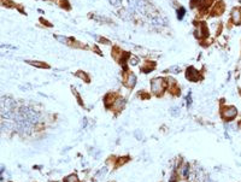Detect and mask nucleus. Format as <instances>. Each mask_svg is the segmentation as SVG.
I'll return each instance as SVG.
<instances>
[{
  "label": "nucleus",
  "instance_id": "obj_20",
  "mask_svg": "<svg viewBox=\"0 0 241 182\" xmlns=\"http://www.w3.org/2000/svg\"><path fill=\"white\" fill-rule=\"evenodd\" d=\"M135 136H136V139L141 140V139H142V132H140V130H136V132H135Z\"/></svg>",
  "mask_w": 241,
  "mask_h": 182
},
{
  "label": "nucleus",
  "instance_id": "obj_6",
  "mask_svg": "<svg viewBox=\"0 0 241 182\" xmlns=\"http://www.w3.org/2000/svg\"><path fill=\"white\" fill-rule=\"evenodd\" d=\"M232 18H233V22L235 24L241 23V12L239 8H234L233 12H232Z\"/></svg>",
  "mask_w": 241,
  "mask_h": 182
},
{
  "label": "nucleus",
  "instance_id": "obj_5",
  "mask_svg": "<svg viewBox=\"0 0 241 182\" xmlns=\"http://www.w3.org/2000/svg\"><path fill=\"white\" fill-rule=\"evenodd\" d=\"M124 105H125L124 99H123V98H118V99L115 100V103L112 104V107H113V110L115 111H119L124 107Z\"/></svg>",
  "mask_w": 241,
  "mask_h": 182
},
{
  "label": "nucleus",
  "instance_id": "obj_10",
  "mask_svg": "<svg viewBox=\"0 0 241 182\" xmlns=\"http://www.w3.org/2000/svg\"><path fill=\"white\" fill-rule=\"evenodd\" d=\"M64 182H78V179L76 175H69L64 179Z\"/></svg>",
  "mask_w": 241,
  "mask_h": 182
},
{
  "label": "nucleus",
  "instance_id": "obj_4",
  "mask_svg": "<svg viewBox=\"0 0 241 182\" xmlns=\"http://www.w3.org/2000/svg\"><path fill=\"white\" fill-rule=\"evenodd\" d=\"M209 34V30L206 28L205 23H200L198 25V30H196V36L198 38H202V36H206Z\"/></svg>",
  "mask_w": 241,
  "mask_h": 182
},
{
  "label": "nucleus",
  "instance_id": "obj_1",
  "mask_svg": "<svg viewBox=\"0 0 241 182\" xmlns=\"http://www.w3.org/2000/svg\"><path fill=\"white\" fill-rule=\"evenodd\" d=\"M165 87H166V82H165V80L160 79V77L153 79L151 82V91L155 94H162Z\"/></svg>",
  "mask_w": 241,
  "mask_h": 182
},
{
  "label": "nucleus",
  "instance_id": "obj_14",
  "mask_svg": "<svg viewBox=\"0 0 241 182\" xmlns=\"http://www.w3.org/2000/svg\"><path fill=\"white\" fill-rule=\"evenodd\" d=\"M77 76L80 77V79H82L85 82H89V77L86 75V72H83V71H78V74H77Z\"/></svg>",
  "mask_w": 241,
  "mask_h": 182
},
{
  "label": "nucleus",
  "instance_id": "obj_12",
  "mask_svg": "<svg viewBox=\"0 0 241 182\" xmlns=\"http://www.w3.org/2000/svg\"><path fill=\"white\" fill-rule=\"evenodd\" d=\"M170 115L171 116H174V117H177V116L180 115V107H177V106L171 107L170 109Z\"/></svg>",
  "mask_w": 241,
  "mask_h": 182
},
{
  "label": "nucleus",
  "instance_id": "obj_2",
  "mask_svg": "<svg viewBox=\"0 0 241 182\" xmlns=\"http://www.w3.org/2000/svg\"><path fill=\"white\" fill-rule=\"evenodd\" d=\"M236 115H238V110L234 106H227L222 111V116L224 119H233L236 117Z\"/></svg>",
  "mask_w": 241,
  "mask_h": 182
},
{
  "label": "nucleus",
  "instance_id": "obj_13",
  "mask_svg": "<svg viewBox=\"0 0 241 182\" xmlns=\"http://www.w3.org/2000/svg\"><path fill=\"white\" fill-rule=\"evenodd\" d=\"M27 63L31 64V65H35V66H38V68H48L47 64H44V63H41V62H31V60H28Z\"/></svg>",
  "mask_w": 241,
  "mask_h": 182
},
{
  "label": "nucleus",
  "instance_id": "obj_9",
  "mask_svg": "<svg viewBox=\"0 0 241 182\" xmlns=\"http://www.w3.org/2000/svg\"><path fill=\"white\" fill-rule=\"evenodd\" d=\"M104 100H105V105H106V106H110V105H112V104L115 103L116 99H115L113 94H107L106 96H105Z\"/></svg>",
  "mask_w": 241,
  "mask_h": 182
},
{
  "label": "nucleus",
  "instance_id": "obj_18",
  "mask_svg": "<svg viewBox=\"0 0 241 182\" xmlns=\"http://www.w3.org/2000/svg\"><path fill=\"white\" fill-rule=\"evenodd\" d=\"M183 15H185V8H180V12L177 11V17H179L180 19L183 17Z\"/></svg>",
  "mask_w": 241,
  "mask_h": 182
},
{
  "label": "nucleus",
  "instance_id": "obj_3",
  "mask_svg": "<svg viewBox=\"0 0 241 182\" xmlns=\"http://www.w3.org/2000/svg\"><path fill=\"white\" fill-rule=\"evenodd\" d=\"M186 77L189 80V81H193V82H195V81H198V80L200 79L199 72L196 71L194 68H188V69H187Z\"/></svg>",
  "mask_w": 241,
  "mask_h": 182
},
{
  "label": "nucleus",
  "instance_id": "obj_7",
  "mask_svg": "<svg viewBox=\"0 0 241 182\" xmlns=\"http://www.w3.org/2000/svg\"><path fill=\"white\" fill-rule=\"evenodd\" d=\"M135 83H136V76H135L133 72H130V74L128 75V79H127V85H128V87L133 88L135 86Z\"/></svg>",
  "mask_w": 241,
  "mask_h": 182
},
{
  "label": "nucleus",
  "instance_id": "obj_19",
  "mask_svg": "<svg viewBox=\"0 0 241 182\" xmlns=\"http://www.w3.org/2000/svg\"><path fill=\"white\" fill-rule=\"evenodd\" d=\"M57 39L59 40V41H62V42H64V44H69V42H70L69 39H66V38H64V36H58Z\"/></svg>",
  "mask_w": 241,
  "mask_h": 182
},
{
  "label": "nucleus",
  "instance_id": "obj_17",
  "mask_svg": "<svg viewBox=\"0 0 241 182\" xmlns=\"http://www.w3.org/2000/svg\"><path fill=\"white\" fill-rule=\"evenodd\" d=\"M125 162H128V157H123V158H119L118 159V162H117V166L122 165V164H124Z\"/></svg>",
  "mask_w": 241,
  "mask_h": 182
},
{
  "label": "nucleus",
  "instance_id": "obj_11",
  "mask_svg": "<svg viewBox=\"0 0 241 182\" xmlns=\"http://www.w3.org/2000/svg\"><path fill=\"white\" fill-rule=\"evenodd\" d=\"M148 63H149V62H147L146 66L141 68V70H142L144 72H147V71H149V70H153V69H155V63H153V62H152V64H151V65H149Z\"/></svg>",
  "mask_w": 241,
  "mask_h": 182
},
{
  "label": "nucleus",
  "instance_id": "obj_22",
  "mask_svg": "<svg viewBox=\"0 0 241 182\" xmlns=\"http://www.w3.org/2000/svg\"><path fill=\"white\" fill-rule=\"evenodd\" d=\"M187 103H188V106H189V105L192 104V99H191V94H189V96L187 98Z\"/></svg>",
  "mask_w": 241,
  "mask_h": 182
},
{
  "label": "nucleus",
  "instance_id": "obj_8",
  "mask_svg": "<svg viewBox=\"0 0 241 182\" xmlns=\"http://www.w3.org/2000/svg\"><path fill=\"white\" fill-rule=\"evenodd\" d=\"M223 10H224V5H223V3H219L218 5H216L213 10H212V13L215 15V16H218V15H221L222 12H223Z\"/></svg>",
  "mask_w": 241,
  "mask_h": 182
},
{
  "label": "nucleus",
  "instance_id": "obj_15",
  "mask_svg": "<svg viewBox=\"0 0 241 182\" xmlns=\"http://www.w3.org/2000/svg\"><path fill=\"white\" fill-rule=\"evenodd\" d=\"M188 174H189V165L185 164L182 168V175H183V177H188Z\"/></svg>",
  "mask_w": 241,
  "mask_h": 182
},
{
  "label": "nucleus",
  "instance_id": "obj_16",
  "mask_svg": "<svg viewBox=\"0 0 241 182\" xmlns=\"http://www.w3.org/2000/svg\"><path fill=\"white\" fill-rule=\"evenodd\" d=\"M106 173H107V169H106V168H102V169H101L100 171H99V173L97 174V176H95V177H97V179H99L100 176H101V177H102V176H104V175L106 174Z\"/></svg>",
  "mask_w": 241,
  "mask_h": 182
},
{
  "label": "nucleus",
  "instance_id": "obj_21",
  "mask_svg": "<svg viewBox=\"0 0 241 182\" xmlns=\"http://www.w3.org/2000/svg\"><path fill=\"white\" fill-rule=\"evenodd\" d=\"M212 1H213V0H205V1H204V8H209L211 4H212Z\"/></svg>",
  "mask_w": 241,
  "mask_h": 182
}]
</instances>
